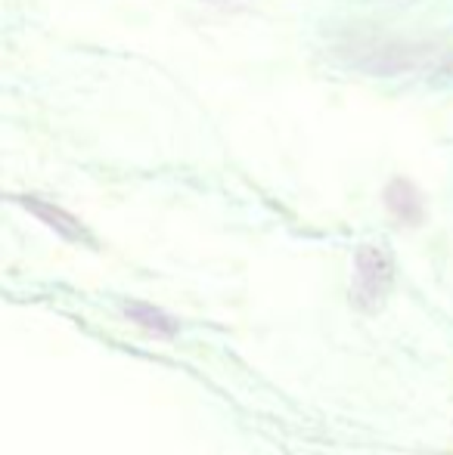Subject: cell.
<instances>
[{"mask_svg":"<svg viewBox=\"0 0 453 455\" xmlns=\"http://www.w3.org/2000/svg\"><path fill=\"white\" fill-rule=\"evenodd\" d=\"M394 258L385 245H360L354 251V270H351V304L360 313H376L388 300L394 288Z\"/></svg>","mask_w":453,"mask_h":455,"instance_id":"cell-1","label":"cell"},{"mask_svg":"<svg viewBox=\"0 0 453 455\" xmlns=\"http://www.w3.org/2000/svg\"><path fill=\"white\" fill-rule=\"evenodd\" d=\"M425 60V47L407 41H379L363 37L348 44V62L369 75H407L417 72Z\"/></svg>","mask_w":453,"mask_h":455,"instance_id":"cell-2","label":"cell"},{"mask_svg":"<svg viewBox=\"0 0 453 455\" xmlns=\"http://www.w3.org/2000/svg\"><path fill=\"white\" fill-rule=\"evenodd\" d=\"M16 204L25 211V214L35 217L37 223H44L50 233L60 235L62 242H69V245H87V248L97 245V242H93V233L85 227V220L75 217L72 211H66L62 204L50 202V198H41V196H31V192L16 196Z\"/></svg>","mask_w":453,"mask_h":455,"instance_id":"cell-3","label":"cell"},{"mask_svg":"<svg viewBox=\"0 0 453 455\" xmlns=\"http://www.w3.org/2000/svg\"><path fill=\"white\" fill-rule=\"evenodd\" d=\"M382 204H385L388 217L400 227H423L429 208H425V196L410 177H392L382 189Z\"/></svg>","mask_w":453,"mask_h":455,"instance_id":"cell-4","label":"cell"},{"mask_svg":"<svg viewBox=\"0 0 453 455\" xmlns=\"http://www.w3.org/2000/svg\"><path fill=\"white\" fill-rule=\"evenodd\" d=\"M121 316L137 325L143 335L156 338V341H174L181 335L177 316H171L168 310H162L158 304H150V300H125L121 304Z\"/></svg>","mask_w":453,"mask_h":455,"instance_id":"cell-5","label":"cell"}]
</instances>
